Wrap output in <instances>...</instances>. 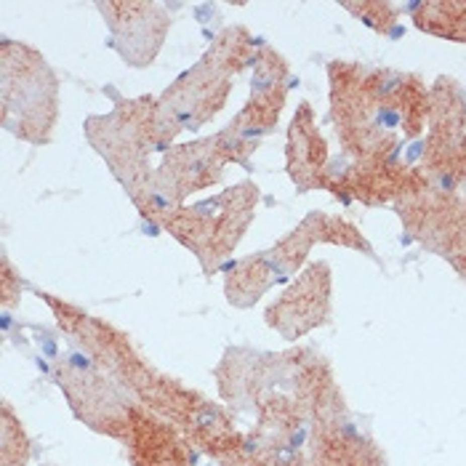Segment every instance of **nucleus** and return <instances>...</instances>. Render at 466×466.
I'll list each match as a JSON object with an SVG mask.
<instances>
[{
  "label": "nucleus",
  "instance_id": "2",
  "mask_svg": "<svg viewBox=\"0 0 466 466\" xmlns=\"http://www.w3.org/2000/svg\"><path fill=\"white\" fill-rule=\"evenodd\" d=\"M275 461L280 466H291L296 461V450H293V447H277V450H275Z\"/></svg>",
  "mask_w": 466,
  "mask_h": 466
},
{
  "label": "nucleus",
  "instance_id": "1",
  "mask_svg": "<svg viewBox=\"0 0 466 466\" xmlns=\"http://www.w3.org/2000/svg\"><path fill=\"white\" fill-rule=\"evenodd\" d=\"M16 80L3 72V88H16V93H3V115L11 117L16 109V120L11 130L19 136L45 142L56 112V80L40 56H30V61L19 59Z\"/></svg>",
  "mask_w": 466,
  "mask_h": 466
},
{
  "label": "nucleus",
  "instance_id": "3",
  "mask_svg": "<svg viewBox=\"0 0 466 466\" xmlns=\"http://www.w3.org/2000/svg\"><path fill=\"white\" fill-rule=\"evenodd\" d=\"M194 424H197V426H213V424H216V410H211V408L200 410V413L194 416Z\"/></svg>",
  "mask_w": 466,
  "mask_h": 466
}]
</instances>
